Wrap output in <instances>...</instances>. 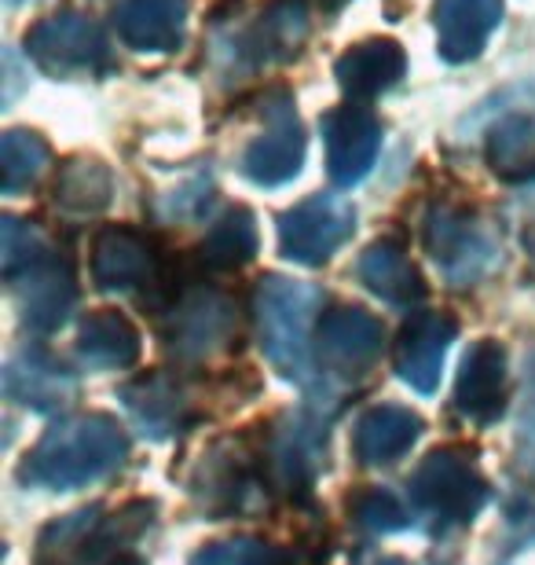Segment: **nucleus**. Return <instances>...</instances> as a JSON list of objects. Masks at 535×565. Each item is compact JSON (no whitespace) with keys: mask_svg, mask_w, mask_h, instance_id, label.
Segmentation results:
<instances>
[{"mask_svg":"<svg viewBox=\"0 0 535 565\" xmlns=\"http://www.w3.org/2000/svg\"><path fill=\"white\" fill-rule=\"evenodd\" d=\"M360 451L367 462H393L396 451H404L418 434V419L400 408H378L363 419Z\"/></svg>","mask_w":535,"mask_h":565,"instance_id":"nucleus-24","label":"nucleus"},{"mask_svg":"<svg viewBox=\"0 0 535 565\" xmlns=\"http://www.w3.org/2000/svg\"><path fill=\"white\" fill-rule=\"evenodd\" d=\"M356 228V210L341 195H312L279 217V250L298 265H323Z\"/></svg>","mask_w":535,"mask_h":565,"instance_id":"nucleus-5","label":"nucleus"},{"mask_svg":"<svg viewBox=\"0 0 535 565\" xmlns=\"http://www.w3.org/2000/svg\"><path fill=\"white\" fill-rule=\"evenodd\" d=\"M26 55L52 77H104L114 55L104 26L82 11H55L26 33Z\"/></svg>","mask_w":535,"mask_h":565,"instance_id":"nucleus-2","label":"nucleus"},{"mask_svg":"<svg viewBox=\"0 0 535 565\" xmlns=\"http://www.w3.org/2000/svg\"><path fill=\"white\" fill-rule=\"evenodd\" d=\"M521 445H528V459L535 467V360L528 371V393H525V415H521Z\"/></svg>","mask_w":535,"mask_h":565,"instance_id":"nucleus-25","label":"nucleus"},{"mask_svg":"<svg viewBox=\"0 0 535 565\" xmlns=\"http://www.w3.org/2000/svg\"><path fill=\"white\" fill-rule=\"evenodd\" d=\"M260 121L265 126L246 143L238 169H243L246 180H254L260 188H279L301 173L309 137H304L298 104H293L290 93H271L260 104Z\"/></svg>","mask_w":535,"mask_h":565,"instance_id":"nucleus-4","label":"nucleus"},{"mask_svg":"<svg viewBox=\"0 0 535 565\" xmlns=\"http://www.w3.org/2000/svg\"><path fill=\"white\" fill-rule=\"evenodd\" d=\"M4 4H8V8H19V4H22V0H4Z\"/></svg>","mask_w":535,"mask_h":565,"instance_id":"nucleus-26","label":"nucleus"},{"mask_svg":"<svg viewBox=\"0 0 535 565\" xmlns=\"http://www.w3.org/2000/svg\"><path fill=\"white\" fill-rule=\"evenodd\" d=\"M235 316H232V305L221 294H195L180 305L176 312V327H173V342L188 353H206V349L221 345V338H227L232 331Z\"/></svg>","mask_w":535,"mask_h":565,"instance_id":"nucleus-17","label":"nucleus"},{"mask_svg":"<svg viewBox=\"0 0 535 565\" xmlns=\"http://www.w3.org/2000/svg\"><path fill=\"white\" fill-rule=\"evenodd\" d=\"M488 162L503 180L535 177V115H510L488 132Z\"/></svg>","mask_w":535,"mask_h":565,"instance_id":"nucleus-19","label":"nucleus"},{"mask_svg":"<svg viewBox=\"0 0 535 565\" xmlns=\"http://www.w3.org/2000/svg\"><path fill=\"white\" fill-rule=\"evenodd\" d=\"M49 166V143L30 129H8L0 140V169H4V191L19 195Z\"/></svg>","mask_w":535,"mask_h":565,"instance_id":"nucleus-23","label":"nucleus"},{"mask_svg":"<svg viewBox=\"0 0 535 565\" xmlns=\"http://www.w3.org/2000/svg\"><path fill=\"white\" fill-rule=\"evenodd\" d=\"M323 143H327V169L330 180L341 188L360 184L378 162L382 151V126L367 107L345 104L323 115Z\"/></svg>","mask_w":535,"mask_h":565,"instance_id":"nucleus-8","label":"nucleus"},{"mask_svg":"<svg viewBox=\"0 0 535 565\" xmlns=\"http://www.w3.org/2000/svg\"><path fill=\"white\" fill-rule=\"evenodd\" d=\"M55 202L74 213H99L110 202V173L99 158H71L55 180Z\"/></svg>","mask_w":535,"mask_h":565,"instance_id":"nucleus-21","label":"nucleus"},{"mask_svg":"<svg viewBox=\"0 0 535 565\" xmlns=\"http://www.w3.org/2000/svg\"><path fill=\"white\" fill-rule=\"evenodd\" d=\"M4 273L19 294L22 320L38 331H52L66 320L74 305V276L60 254L49 250L30 224L4 221Z\"/></svg>","mask_w":535,"mask_h":565,"instance_id":"nucleus-1","label":"nucleus"},{"mask_svg":"<svg viewBox=\"0 0 535 565\" xmlns=\"http://www.w3.org/2000/svg\"><path fill=\"white\" fill-rule=\"evenodd\" d=\"M257 250V224L249 210H232L224 221L213 224V232L202 243V257L213 268H235L246 265Z\"/></svg>","mask_w":535,"mask_h":565,"instance_id":"nucleus-22","label":"nucleus"},{"mask_svg":"<svg viewBox=\"0 0 535 565\" xmlns=\"http://www.w3.org/2000/svg\"><path fill=\"white\" fill-rule=\"evenodd\" d=\"M503 0H432L437 52L448 63L477 60L503 22Z\"/></svg>","mask_w":535,"mask_h":565,"instance_id":"nucleus-10","label":"nucleus"},{"mask_svg":"<svg viewBox=\"0 0 535 565\" xmlns=\"http://www.w3.org/2000/svg\"><path fill=\"white\" fill-rule=\"evenodd\" d=\"M426 250L451 282H470L495 262V243L466 210L432 206L426 217Z\"/></svg>","mask_w":535,"mask_h":565,"instance_id":"nucleus-7","label":"nucleus"},{"mask_svg":"<svg viewBox=\"0 0 535 565\" xmlns=\"http://www.w3.org/2000/svg\"><path fill=\"white\" fill-rule=\"evenodd\" d=\"M191 0H118L114 30L132 52H176L188 33Z\"/></svg>","mask_w":535,"mask_h":565,"instance_id":"nucleus-11","label":"nucleus"},{"mask_svg":"<svg viewBox=\"0 0 535 565\" xmlns=\"http://www.w3.org/2000/svg\"><path fill=\"white\" fill-rule=\"evenodd\" d=\"M93 273L99 290H136L143 282H154L158 257L151 243L132 228H104L96 235Z\"/></svg>","mask_w":535,"mask_h":565,"instance_id":"nucleus-14","label":"nucleus"},{"mask_svg":"<svg viewBox=\"0 0 535 565\" xmlns=\"http://www.w3.org/2000/svg\"><path fill=\"white\" fill-rule=\"evenodd\" d=\"M382 323L363 309H334L320 327V356L334 375H363L382 353Z\"/></svg>","mask_w":535,"mask_h":565,"instance_id":"nucleus-13","label":"nucleus"},{"mask_svg":"<svg viewBox=\"0 0 535 565\" xmlns=\"http://www.w3.org/2000/svg\"><path fill=\"white\" fill-rule=\"evenodd\" d=\"M107 419H93V423H77L66 426V434H55L44 440L38 462L41 467H52L49 478L52 481H88L96 473H104L114 462H121V440L110 434Z\"/></svg>","mask_w":535,"mask_h":565,"instance_id":"nucleus-9","label":"nucleus"},{"mask_svg":"<svg viewBox=\"0 0 535 565\" xmlns=\"http://www.w3.org/2000/svg\"><path fill=\"white\" fill-rule=\"evenodd\" d=\"M309 41V4L304 0H271L260 15L232 38L235 66L257 71V66L290 63Z\"/></svg>","mask_w":535,"mask_h":565,"instance_id":"nucleus-6","label":"nucleus"},{"mask_svg":"<svg viewBox=\"0 0 535 565\" xmlns=\"http://www.w3.org/2000/svg\"><path fill=\"white\" fill-rule=\"evenodd\" d=\"M320 294L304 282L268 276L257 287V331L268 360L282 375H301L309 360V323Z\"/></svg>","mask_w":535,"mask_h":565,"instance_id":"nucleus-3","label":"nucleus"},{"mask_svg":"<svg viewBox=\"0 0 535 565\" xmlns=\"http://www.w3.org/2000/svg\"><path fill=\"white\" fill-rule=\"evenodd\" d=\"M454 338V320L440 312H418L411 323L404 327L400 345H396V367L400 375L418 386L422 393H429L437 386L440 367H443V353H448Z\"/></svg>","mask_w":535,"mask_h":565,"instance_id":"nucleus-15","label":"nucleus"},{"mask_svg":"<svg viewBox=\"0 0 535 565\" xmlns=\"http://www.w3.org/2000/svg\"><path fill=\"white\" fill-rule=\"evenodd\" d=\"M356 273L363 279V287L393 305H411L422 298V279H418L415 265L407 262V254L396 243H374L360 257Z\"/></svg>","mask_w":535,"mask_h":565,"instance_id":"nucleus-16","label":"nucleus"},{"mask_svg":"<svg viewBox=\"0 0 535 565\" xmlns=\"http://www.w3.org/2000/svg\"><path fill=\"white\" fill-rule=\"evenodd\" d=\"M140 353V334L118 312H96L82 327V356L96 367H121L132 364Z\"/></svg>","mask_w":535,"mask_h":565,"instance_id":"nucleus-20","label":"nucleus"},{"mask_svg":"<svg viewBox=\"0 0 535 565\" xmlns=\"http://www.w3.org/2000/svg\"><path fill=\"white\" fill-rule=\"evenodd\" d=\"M459 404L477 419L495 415L503 404V349L492 342H481L466 356L462 379H459Z\"/></svg>","mask_w":535,"mask_h":565,"instance_id":"nucleus-18","label":"nucleus"},{"mask_svg":"<svg viewBox=\"0 0 535 565\" xmlns=\"http://www.w3.org/2000/svg\"><path fill=\"white\" fill-rule=\"evenodd\" d=\"M407 74V55L396 41L389 38H371L352 44L349 52L338 55L334 77L352 104L374 99L382 93H389L393 85H400V77Z\"/></svg>","mask_w":535,"mask_h":565,"instance_id":"nucleus-12","label":"nucleus"}]
</instances>
